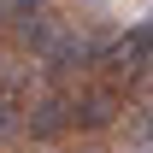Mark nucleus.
<instances>
[{
  "mask_svg": "<svg viewBox=\"0 0 153 153\" xmlns=\"http://www.w3.org/2000/svg\"><path fill=\"white\" fill-rule=\"evenodd\" d=\"M147 59H153V24L147 18H135L130 30H112V41H106V53L94 59V71L112 94H147Z\"/></svg>",
  "mask_w": 153,
  "mask_h": 153,
  "instance_id": "f257e3e1",
  "label": "nucleus"
},
{
  "mask_svg": "<svg viewBox=\"0 0 153 153\" xmlns=\"http://www.w3.org/2000/svg\"><path fill=\"white\" fill-rule=\"evenodd\" d=\"M124 112V94H112L100 76H76L71 82V135H106Z\"/></svg>",
  "mask_w": 153,
  "mask_h": 153,
  "instance_id": "f03ea898",
  "label": "nucleus"
},
{
  "mask_svg": "<svg viewBox=\"0 0 153 153\" xmlns=\"http://www.w3.org/2000/svg\"><path fill=\"white\" fill-rule=\"evenodd\" d=\"M6 18H12V0H0V36H6Z\"/></svg>",
  "mask_w": 153,
  "mask_h": 153,
  "instance_id": "7ed1b4c3",
  "label": "nucleus"
},
{
  "mask_svg": "<svg viewBox=\"0 0 153 153\" xmlns=\"http://www.w3.org/2000/svg\"><path fill=\"white\" fill-rule=\"evenodd\" d=\"M135 153H147V147H135Z\"/></svg>",
  "mask_w": 153,
  "mask_h": 153,
  "instance_id": "20e7f679",
  "label": "nucleus"
}]
</instances>
